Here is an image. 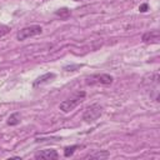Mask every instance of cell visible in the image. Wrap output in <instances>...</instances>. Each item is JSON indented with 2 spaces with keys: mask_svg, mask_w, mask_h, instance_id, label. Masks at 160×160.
<instances>
[{
  "mask_svg": "<svg viewBox=\"0 0 160 160\" xmlns=\"http://www.w3.org/2000/svg\"><path fill=\"white\" fill-rule=\"evenodd\" d=\"M85 91H78V92H75L74 95H71L70 98H68V99H65L62 102H60V110L61 111H64V112H70V111H72L82 100H84V98H85Z\"/></svg>",
  "mask_w": 160,
  "mask_h": 160,
  "instance_id": "6da1fadb",
  "label": "cell"
},
{
  "mask_svg": "<svg viewBox=\"0 0 160 160\" xmlns=\"http://www.w3.org/2000/svg\"><path fill=\"white\" fill-rule=\"evenodd\" d=\"M102 114V106L99 104H92L90 105L82 114V120L85 122H91L98 120Z\"/></svg>",
  "mask_w": 160,
  "mask_h": 160,
  "instance_id": "7a4b0ae2",
  "label": "cell"
},
{
  "mask_svg": "<svg viewBox=\"0 0 160 160\" xmlns=\"http://www.w3.org/2000/svg\"><path fill=\"white\" fill-rule=\"evenodd\" d=\"M114 78L109 74H94L85 79L88 85H110Z\"/></svg>",
  "mask_w": 160,
  "mask_h": 160,
  "instance_id": "3957f363",
  "label": "cell"
},
{
  "mask_svg": "<svg viewBox=\"0 0 160 160\" xmlns=\"http://www.w3.org/2000/svg\"><path fill=\"white\" fill-rule=\"evenodd\" d=\"M41 32H42V28L40 25H30V26H26V28H22L21 30H19L18 34H16V39L22 41L28 38L39 35Z\"/></svg>",
  "mask_w": 160,
  "mask_h": 160,
  "instance_id": "277c9868",
  "label": "cell"
},
{
  "mask_svg": "<svg viewBox=\"0 0 160 160\" xmlns=\"http://www.w3.org/2000/svg\"><path fill=\"white\" fill-rule=\"evenodd\" d=\"M159 39H160L159 30H150V31L145 32L142 35V38H141L142 42H145V44H158Z\"/></svg>",
  "mask_w": 160,
  "mask_h": 160,
  "instance_id": "5b68a950",
  "label": "cell"
},
{
  "mask_svg": "<svg viewBox=\"0 0 160 160\" xmlns=\"http://www.w3.org/2000/svg\"><path fill=\"white\" fill-rule=\"evenodd\" d=\"M59 154L56 150L54 149H45V150H40L39 152L35 154V159H46V160H52V159H58Z\"/></svg>",
  "mask_w": 160,
  "mask_h": 160,
  "instance_id": "8992f818",
  "label": "cell"
},
{
  "mask_svg": "<svg viewBox=\"0 0 160 160\" xmlns=\"http://www.w3.org/2000/svg\"><path fill=\"white\" fill-rule=\"evenodd\" d=\"M52 79H55V74H54V72H46V74H44V75L39 76V78H38L35 81H34V86L42 85V84H45V82L51 81Z\"/></svg>",
  "mask_w": 160,
  "mask_h": 160,
  "instance_id": "52a82bcc",
  "label": "cell"
},
{
  "mask_svg": "<svg viewBox=\"0 0 160 160\" xmlns=\"http://www.w3.org/2000/svg\"><path fill=\"white\" fill-rule=\"evenodd\" d=\"M109 152L104 151V150H96L89 155H86V159H102V158H108Z\"/></svg>",
  "mask_w": 160,
  "mask_h": 160,
  "instance_id": "ba28073f",
  "label": "cell"
},
{
  "mask_svg": "<svg viewBox=\"0 0 160 160\" xmlns=\"http://www.w3.org/2000/svg\"><path fill=\"white\" fill-rule=\"evenodd\" d=\"M20 122V114L19 112H14V114H11L10 116H9V119H8V125H18Z\"/></svg>",
  "mask_w": 160,
  "mask_h": 160,
  "instance_id": "9c48e42d",
  "label": "cell"
},
{
  "mask_svg": "<svg viewBox=\"0 0 160 160\" xmlns=\"http://www.w3.org/2000/svg\"><path fill=\"white\" fill-rule=\"evenodd\" d=\"M55 15H58V16L65 19V18H68V16L70 15V10H69L68 8H62V9L56 10V11H55Z\"/></svg>",
  "mask_w": 160,
  "mask_h": 160,
  "instance_id": "30bf717a",
  "label": "cell"
},
{
  "mask_svg": "<svg viewBox=\"0 0 160 160\" xmlns=\"http://www.w3.org/2000/svg\"><path fill=\"white\" fill-rule=\"evenodd\" d=\"M79 148V145H72V146H66L65 148V150H64V155L68 158V156H70V155H72L74 154V151H75V149H78Z\"/></svg>",
  "mask_w": 160,
  "mask_h": 160,
  "instance_id": "8fae6325",
  "label": "cell"
},
{
  "mask_svg": "<svg viewBox=\"0 0 160 160\" xmlns=\"http://www.w3.org/2000/svg\"><path fill=\"white\" fill-rule=\"evenodd\" d=\"M10 32V28L8 25H4V24H0V38L5 36L6 34Z\"/></svg>",
  "mask_w": 160,
  "mask_h": 160,
  "instance_id": "7c38bea8",
  "label": "cell"
},
{
  "mask_svg": "<svg viewBox=\"0 0 160 160\" xmlns=\"http://www.w3.org/2000/svg\"><path fill=\"white\" fill-rule=\"evenodd\" d=\"M139 10H140L141 12H145V11L148 10V4H142V5L139 8Z\"/></svg>",
  "mask_w": 160,
  "mask_h": 160,
  "instance_id": "4fadbf2b",
  "label": "cell"
},
{
  "mask_svg": "<svg viewBox=\"0 0 160 160\" xmlns=\"http://www.w3.org/2000/svg\"><path fill=\"white\" fill-rule=\"evenodd\" d=\"M74 1H80V0H74Z\"/></svg>",
  "mask_w": 160,
  "mask_h": 160,
  "instance_id": "5bb4252c",
  "label": "cell"
}]
</instances>
